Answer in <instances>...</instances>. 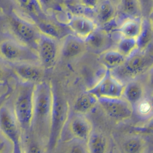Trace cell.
Listing matches in <instances>:
<instances>
[{
  "label": "cell",
  "mask_w": 153,
  "mask_h": 153,
  "mask_svg": "<svg viewBox=\"0 0 153 153\" xmlns=\"http://www.w3.org/2000/svg\"><path fill=\"white\" fill-rule=\"evenodd\" d=\"M0 56L11 63H39L36 51L16 39H5L0 42Z\"/></svg>",
  "instance_id": "obj_5"
},
{
  "label": "cell",
  "mask_w": 153,
  "mask_h": 153,
  "mask_svg": "<svg viewBox=\"0 0 153 153\" xmlns=\"http://www.w3.org/2000/svg\"><path fill=\"white\" fill-rule=\"evenodd\" d=\"M0 131L12 143L13 152H21L22 130L13 111L5 105L0 107Z\"/></svg>",
  "instance_id": "obj_7"
},
{
  "label": "cell",
  "mask_w": 153,
  "mask_h": 153,
  "mask_svg": "<svg viewBox=\"0 0 153 153\" xmlns=\"http://www.w3.org/2000/svg\"><path fill=\"white\" fill-rule=\"evenodd\" d=\"M35 24L44 19L43 10L37 0H14Z\"/></svg>",
  "instance_id": "obj_21"
},
{
  "label": "cell",
  "mask_w": 153,
  "mask_h": 153,
  "mask_svg": "<svg viewBox=\"0 0 153 153\" xmlns=\"http://www.w3.org/2000/svg\"><path fill=\"white\" fill-rule=\"evenodd\" d=\"M98 103V98L88 90L79 94L75 99L73 109L74 112L85 115L90 112Z\"/></svg>",
  "instance_id": "obj_19"
},
{
  "label": "cell",
  "mask_w": 153,
  "mask_h": 153,
  "mask_svg": "<svg viewBox=\"0 0 153 153\" xmlns=\"http://www.w3.org/2000/svg\"><path fill=\"white\" fill-rule=\"evenodd\" d=\"M141 10L142 14L145 13L149 15L152 14V5H153V0H137Z\"/></svg>",
  "instance_id": "obj_32"
},
{
  "label": "cell",
  "mask_w": 153,
  "mask_h": 153,
  "mask_svg": "<svg viewBox=\"0 0 153 153\" xmlns=\"http://www.w3.org/2000/svg\"><path fill=\"white\" fill-rule=\"evenodd\" d=\"M67 26L73 34L85 40L98 27V25L96 21L87 16L74 14L69 19Z\"/></svg>",
  "instance_id": "obj_14"
},
{
  "label": "cell",
  "mask_w": 153,
  "mask_h": 153,
  "mask_svg": "<svg viewBox=\"0 0 153 153\" xmlns=\"http://www.w3.org/2000/svg\"><path fill=\"white\" fill-rule=\"evenodd\" d=\"M36 25L42 33L53 37L57 39L60 38L62 35V30L58 25L48 21V20L42 19L37 22Z\"/></svg>",
  "instance_id": "obj_26"
},
{
  "label": "cell",
  "mask_w": 153,
  "mask_h": 153,
  "mask_svg": "<svg viewBox=\"0 0 153 153\" xmlns=\"http://www.w3.org/2000/svg\"><path fill=\"white\" fill-rule=\"evenodd\" d=\"M87 49L85 41L73 33L65 35L60 41V56L66 60L76 58Z\"/></svg>",
  "instance_id": "obj_13"
},
{
  "label": "cell",
  "mask_w": 153,
  "mask_h": 153,
  "mask_svg": "<svg viewBox=\"0 0 153 153\" xmlns=\"http://www.w3.org/2000/svg\"><path fill=\"white\" fill-rule=\"evenodd\" d=\"M8 25L16 39L36 50L41 32L35 23L17 14H13L9 19Z\"/></svg>",
  "instance_id": "obj_6"
},
{
  "label": "cell",
  "mask_w": 153,
  "mask_h": 153,
  "mask_svg": "<svg viewBox=\"0 0 153 153\" xmlns=\"http://www.w3.org/2000/svg\"><path fill=\"white\" fill-rule=\"evenodd\" d=\"M64 149L68 152H88L86 142L74 139H69L68 140L65 142Z\"/></svg>",
  "instance_id": "obj_29"
},
{
  "label": "cell",
  "mask_w": 153,
  "mask_h": 153,
  "mask_svg": "<svg viewBox=\"0 0 153 153\" xmlns=\"http://www.w3.org/2000/svg\"><path fill=\"white\" fill-rule=\"evenodd\" d=\"M146 145V142L143 137L139 136L131 135L123 140L120 147L123 152L139 153L144 151Z\"/></svg>",
  "instance_id": "obj_23"
},
{
  "label": "cell",
  "mask_w": 153,
  "mask_h": 153,
  "mask_svg": "<svg viewBox=\"0 0 153 153\" xmlns=\"http://www.w3.org/2000/svg\"><path fill=\"white\" fill-rule=\"evenodd\" d=\"M12 71L22 81L36 84L43 80L44 68L36 63H16L11 64Z\"/></svg>",
  "instance_id": "obj_12"
},
{
  "label": "cell",
  "mask_w": 153,
  "mask_h": 153,
  "mask_svg": "<svg viewBox=\"0 0 153 153\" xmlns=\"http://www.w3.org/2000/svg\"><path fill=\"white\" fill-rule=\"evenodd\" d=\"M64 128H66L67 132L69 134L70 139L85 142H87L93 130L91 123L85 115L75 112L69 115Z\"/></svg>",
  "instance_id": "obj_11"
},
{
  "label": "cell",
  "mask_w": 153,
  "mask_h": 153,
  "mask_svg": "<svg viewBox=\"0 0 153 153\" xmlns=\"http://www.w3.org/2000/svg\"><path fill=\"white\" fill-rule=\"evenodd\" d=\"M152 57L146 53V50L137 49L127 57L121 65L110 72L116 78L125 84L146 71L152 65Z\"/></svg>",
  "instance_id": "obj_4"
},
{
  "label": "cell",
  "mask_w": 153,
  "mask_h": 153,
  "mask_svg": "<svg viewBox=\"0 0 153 153\" xmlns=\"http://www.w3.org/2000/svg\"><path fill=\"white\" fill-rule=\"evenodd\" d=\"M117 7L124 19L141 17L142 14L137 0H120Z\"/></svg>",
  "instance_id": "obj_24"
},
{
  "label": "cell",
  "mask_w": 153,
  "mask_h": 153,
  "mask_svg": "<svg viewBox=\"0 0 153 153\" xmlns=\"http://www.w3.org/2000/svg\"><path fill=\"white\" fill-rule=\"evenodd\" d=\"M137 49V41L135 38L120 36L117 44L116 50L126 57H128Z\"/></svg>",
  "instance_id": "obj_27"
},
{
  "label": "cell",
  "mask_w": 153,
  "mask_h": 153,
  "mask_svg": "<svg viewBox=\"0 0 153 153\" xmlns=\"http://www.w3.org/2000/svg\"><path fill=\"white\" fill-rule=\"evenodd\" d=\"M99 58L107 70L112 71L121 65L126 57L116 49H108L100 53Z\"/></svg>",
  "instance_id": "obj_22"
},
{
  "label": "cell",
  "mask_w": 153,
  "mask_h": 153,
  "mask_svg": "<svg viewBox=\"0 0 153 153\" xmlns=\"http://www.w3.org/2000/svg\"><path fill=\"white\" fill-rule=\"evenodd\" d=\"M14 152L11 141L0 131V153Z\"/></svg>",
  "instance_id": "obj_31"
},
{
  "label": "cell",
  "mask_w": 153,
  "mask_h": 153,
  "mask_svg": "<svg viewBox=\"0 0 153 153\" xmlns=\"http://www.w3.org/2000/svg\"><path fill=\"white\" fill-rule=\"evenodd\" d=\"M134 111L141 118H146L151 116L152 112V105L151 100L146 96L139 100L133 106Z\"/></svg>",
  "instance_id": "obj_28"
},
{
  "label": "cell",
  "mask_w": 153,
  "mask_h": 153,
  "mask_svg": "<svg viewBox=\"0 0 153 153\" xmlns=\"http://www.w3.org/2000/svg\"><path fill=\"white\" fill-rule=\"evenodd\" d=\"M109 1H110L111 2H112L114 4H115V5L117 7V5H118V4H119L120 0H109Z\"/></svg>",
  "instance_id": "obj_35"
},
{
  "label": "cell",
  "mask_w": 153,
  "mask_h": 153,
  "mask_svg": "<svg viewBox=\"0 0 153 153\" xmlns=\"http://www.w3.org/2000/svg\"><path fill=\"white\" fill-rule=\"evenodd\" d=\"M35 84L22 82L19 85L14 101L13 113L22 130H30L33 108Z\"/></svg>",
  "instance_id": "obj_2"
},
{
  "label": "cell",
  "mask_w": 153,
  "mask_h": 153,
  "mask_svg": "<svg viewBox=\"0 0 153 153\" xmlns=\"http://www.w3.org/2000/svg\"><path fill=\"white\" fill-rule=\"evenodd\" d=\"M53 98V85L50 82L43 79L35 84L30 130L44 147H47L49 140Z\"/></svg>",
  "instance_id": "obj_1"
},
{
  "label": "cell",
  "mask_w": 153,
  "mask_h": 153,
  "mask_svg": "<svg viewBox=\"0 0 153 153\" xmlns=\"http://www.w3.org/2000/svg\"><path fill=\"white\" fill-rule=\"evenodd\" d=\"M97 105L109 118L119 121L128 120L134 112L133 106L123 97L98 98Z\"/></svg>",
  "instance_id": "obj_9"
},
{
  "label": "cell",
  "mask_w": 153,
  "mask_h": 153,
  "mask_svg": "<svg viewBox=\"0 0 153 153\" xmlns=\"http://www.w3.org/2000/svg\"><path fill=\"white\" fill-rule=\"evenodd\" d=\"M142 22L141 17L126 18L120 23L117 30L120 36L136 39L142 30Z\"/></svg>",
  "instance_id": "obj_18"
},
{
  "label": "cell",
  "mask_w": 153,
  "mask_h": 153,
  "mask_svg": "<svg viewBox=\"0 0 153 153\" xmlns=\"http://www.w3.org/2000/svg\"><path fill=\"white\" fill-rule=\"evenodd\" d=\"M94 11L97 24L106 26L115 19L117 7L109 0H100Z\"/></svg>",
  "instance_id": "obj_16"
},
{
  "label": "cell",
  "mask_w": 153,
  "mask_h": 153,
  "mask_svg": "<svg viewBox=\"0 0 153 153\" xmlns=\"http://www.w3.org/2000/svg\"><path fill=\"white\" fill-rule=\"evenodd\" d=\"M53 105L51 116L50 131L47 148L54 149L59 143L63 128L69 115L67 100L58 90L53 86Z\"/></svg>",
  "instance_id": "obj_3"
},
{
  "label": "cell",
  "mask_w": 153,
  "mask_h": 153,
  "mask_svg": "<svg viewBox=\"0 0 153 153\" xmlns=\"http://www.w3.org/2000/svg\"><path fill=\"white\" fill-rule=\"evenodd\" d=\"M100 0H74V4L87 11H94Z\"/></svg>",
  "instance_id": "obj_30"
},
{
  "label": "cell",
  "mask_w": 153,
  "mask_h": 153,
  "mask_svg": "<svg viewBox=\"0 0 153 153\" xmlns=\"http://www.w3.org/2000/svg\"><path fill=\"white\" fill-rule=\"evenodd\" d=\"M124 86V84L112 75L110 71L106 70L101 79L87 90L97 98H117L122 97Z\"/></svg>",
  "instance_id": "obj_10"
},
{
  "label": "cell",
  "mask_w": 153,
  "mask_h": 153,
  "mask_svg": "<svg viewBox=\"0 0 153 153\" xmlns=\"http://www.w3.org/2000/svg\"><path fill=\"white\" fill-rule=\"evenodd\" d=\"M36 51L41 65L44 69L53 68L60 56V41L41 33Z\"/></svg>",
  "instance_id": "obj_8"
},
{
  "label": "cell",
  "mask_w": 153,
  "mask_h": 153,
  "mask_svg": "<svg viewBox=\"0 0 153 153\" xmlns=\"http://www.w3.org/2000/svg\"><path fill=\"white\" fill-rule=\"evenodd\" d=\"M152 39V28L149 20H143L142 27L140 33L136 38L137 49L145 51L149 45Z\"/></svg>",
  "instance_id": "obj_25"
},
{
  "label": "cell",
  "mask_w": 153,
  "mask_h": 153,
  "mask_svg": "<svg viewBox=\"0 0 153 153\" xmlns=\"http://www.w3.org/2000/svg\"><path fill=\"white\" fill-rule=\"evenodd\" d=\"M122 97L127 100L133 108L139 100L145 97V87L140 81L134 79L124 84Z\"/></svg>",
  "instance_id": "obj_17"
},
{
  "label": "cell",
  "mask_w": 153,
  "mask_h": 153,
  "mask_svg": "<svg viewBox=\"0 0 153 153\" xmlns=\"http://www.w3.org/2000/svg\"><path fill=\"white\" fill-rule=\"evenodd\" d=\"M84 41L87 48L98 53L110 49L112 43L109 33L106 30L99 27L94 30Z\"/></svg>",
  "instance_id": "obj_15"
},
{
  "label": "cell",
  "mask_w": 153,
  "mask_h": 153,
  "mask_svg": "<svg viewBox=\"0 0 153 153\" xmlns=\"http://www.w3.org/2000/svg\"><path fill=\"white\" fill-rule=\"evenodd\" d=\"M43 10L44 8H48V7L53 5V2L54 0H37ZM44 11V10H43Z\"/></svg>",
  "instance_id": "obj_33"
},
{
  "label": "cell",
  "mask_w": 153,
  "mask_h": 153,
  "mask_svg": "<svg viewBox=\"0 0 153 153\" xmlns=\"http://www.w3.org/2000/svg\"><path fill=\"white\" fill-rule=\"evenodd\" d=\"M86 143L88 152L105 153L107 152L109 147L108 141L106 136L101 132L93 130Z\"/></svg>",
  "instance_id": "obj_20"
},
{
  "label": "cell",
  "mask_w": 153,
  "mask_h": 153,
  "mask_svg": "<svg viewBox=\"0 0 153 153\" xmlns=\"http://www.w3.org/2000/svg\"><path fill=\"white\" fill-rule=\"evenodd\" d=\"M7 76V71L0 62V82H3Z\"/></svg>",
  "instance_id": "obj_34"
}]
</instances>
